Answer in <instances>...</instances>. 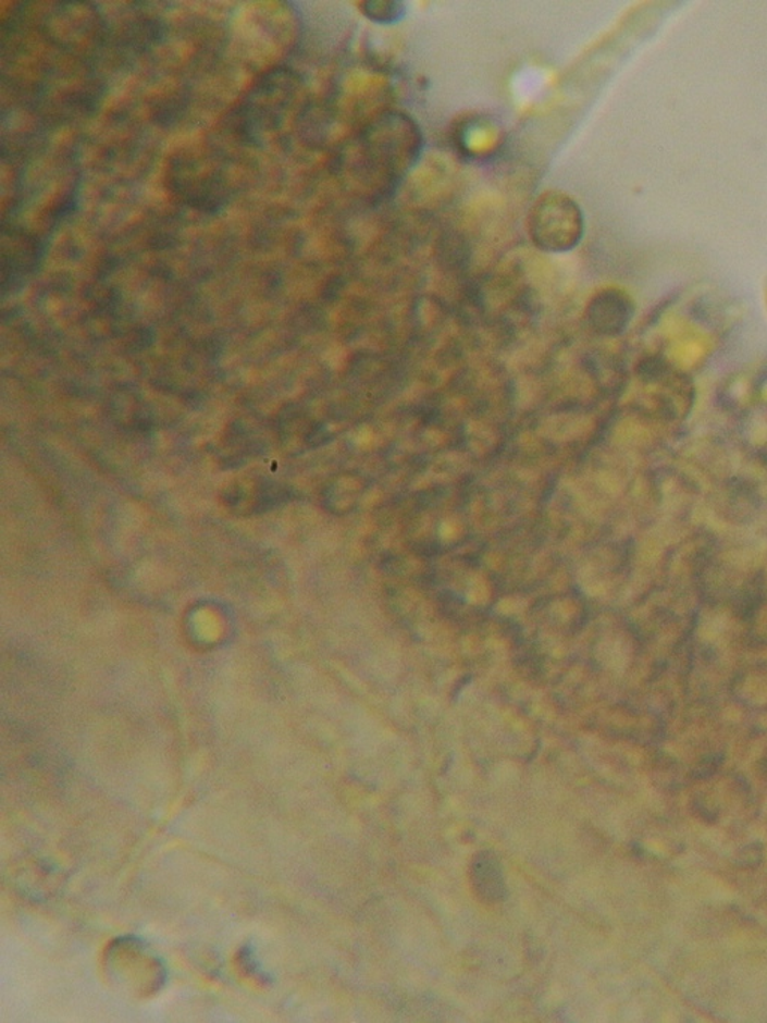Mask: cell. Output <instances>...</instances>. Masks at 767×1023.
<instances>
[{
	"mask_svg": "<svg viewBox=\"0 0 767 1023\" xmlns=\"http://www.w3.org/2000/svg\"><path fill=\"white\" fill-rule=\"evenodd\" d=\"M361 161L378 189H392L420 161L424 135L404 111H384L372 119L360 138Z\"/></svg>",
	"mask_w": 767,
	"mask_h": 1023,
	"instance_id": "6da1fadb",
	"label": "cell"
},
{
	"mask_svg": "<svg viewBox=\"0 0 767 1023\" xmlns=\"http://www.w3.org/2000/svg\"><path fill=\"white\" fill-rule=\"evenodd\" d=\"M441 258L450 267H462L469 258L467 242L457 234L445 236L443 243H441Z\"/></svg>",
	"mask_w": 767,
	"mask_h": 1023,
	"instance_id": "8992f818",
	"label": "cell"
},
{
	"mask_svg": "<svg viewBox=\"0 0 767 1023\" xmlns=\"http://www.w3.org/2000/svg\"><path fill=\"white\" fill-rule=\"evenodd\" d=\"M360 11L375 25L392 26L403 22L407 5L399 0H364L360 3Z\"/></svg>",
	"mask_w": 767,
	"mask_h": 1023,
	"instance_id": "5b68a950",
	"label": "cell"
},
{
	"mask_svg": "<svg viewBox=\"0 0 767 1023\" xmlns=\"http://www.w3.org/2000/svg\"><path fill=\"white\" fill-rule=\"evenodd\" d=\"M528 234L543 252H570L585 236V214L570 195L548 190L540 195L531 207Z\"/></svg>",
	"mask_w": 767,
	"mask_h": 1023,
	"instance_id": "7a4b0ae2",
	"label": "cell"
},
{
	"mask_svg": "<svg viewBox=\"0 0 767 1023\" xmlns=\"http://www.w3.org/2000/svg\"><path fill=\"white\" fill-rule=\"evenodd\" d=\"M472 886L484 902H499L506 895L499 862L488 853L480 854L472 862Z\"/></svg>",
	"mask_w": 767,
	"mask_h": 1023,
	"instance_id": "277c9868",
	"label": "cell"
},
{
	"mask_svg": "<svg viewBox=\"0 0 767 1023\" xmlns=\"http://www.w3.org/2000/svg\"><path fill=\"white\" fill-rule=\"evenodd\" d=\"M635 313L633 298L619 288H604L591 297L585 320L599 336H618L626 332Z\"/></svg>",
	"mask_w": 767,
	"mask_h": 1023,
	"instance_id": "3957f363",
	"label": "cell"
}]
</instances>
